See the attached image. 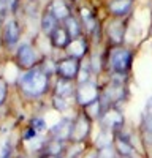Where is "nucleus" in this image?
I'll list each match as a JSON object with an SVG mask.
<instances>
[{
	"mask_svg": "<svg viewBox=\"0 0 152 158\" xmlns=\"http://www.w3.org/2000/svg\"><path fill=\"white\" fill-rule=\"evenodd\" d=\"M30 127L36 131V133H41V131H44V130H46V122L43 120L41 117H36V118H32Z\"/></svg>",
	"mask_w": 152,
	"mask_h": 158,
	"instance_id": "23",
	"label": "nucleus"
},
{
	"mask_svg": "<svg viewBox=\"0 0 152 158\" xmlns=\"http://www.w3.org/2000/svg\"><path fill=\"white\" fill-rule=\"evenodd\" d=\"M150 33H152V24H150Z\"/></svg>",
	"mask_w": 152,
	"mask_h": 158,
	"instance_id": "31",
	"label": "nucleus"
},
{
	"mask_svg": "<svg viewBox=\"0 0 152 158\" xmlns=\"http://www.w3.org/2000/svg\"><path fill=\"white\" fill-rule=\"evenodd\" d=\"M106 10L111 18L125 19L133 10V0H108Z\"/></svg>",
	"mask_w": 152,
	"mask_h": 158,
	"instance_id": "11",
	"label": "nucleus"
},
{
	"mask_svg": "<svg viewBox=\"0 0 152 158\" xmlns=\"http://www.w3.org/2000/svg\"><path fill=\"white\" fill-rule=\"evenodd\" d=\"M19 89L27 98H38L44 95L49 89V74L38 65L27 70L19 77Z\"/></svg>",
	"mask_w": 152,
	"mask_h": 158,
	"instance_id": "2",
	"label": "nucleus"
},
{
	"mask_svg": "<svg viewBox=\"0 0 152 158\" xmlns=\"http://www.w3.org/2000/svg\"><path fill=\"white\" fill-rule=\"evenodd\" d=\"M40 158H60V156H59V155H53V153H46V152H44Z\"/></svg>",
	"mask_w": 152,
	"mask_h": 158,
	"instance_id": "29",
	"label": "nucleus"
},
{
	"mask_svg": "<svg viewBox=\"0 0 152 158\" xmlns=\"http://www.w3.org/2000/svg\"><path fill=\"white\" fill-rule=\"evenodd\" d=\"M62 24H63V27L67 29V32L71 36V40L82 36V24H81V21H79L78 16L71 15V16H68L65 21H63Z\"/></svg>",
	"mask_w": 152,
	"mask_h": 158,
	"instance_id": "21",
	"label": "nucleus"
},
{
	"mask_svg": "<svg viewBox=\"0 0 152 158\" xmlns=\"http://www.w3.org/2000/svg\"><path fill=\"white\" fill-rule=\"evenodd\" d=\"M10 156H11V147L6 144L5 149H3V153H2V156H0V158H10Z\"/></svg>",
	"mask_w": 152,
	"mask_h": 158,
	"instance_id": "28",
	"label": "nucleus"
},
{
	"mask_svg": "<svg viewBox=\"0 0 152 158\" xmlns=\"http://www.w3.org/2000/svg\"><path fill=\"white\" fill-rule=\"evenodd\" d=\"M5 3H6V6H8L10 11L15 13L18 10V6H19V0H5Z\"/></svg>",
	"mask_w": 152,
	"mask_h": 158,
	"instance_id": "26",
	"label": "nucleus"
},
{
	"mask_svg": "<svg viewBox=\"0 0 152 158\" xmlns=\"http://www.w3.org/2000/svg\"><path fill=\"white\" fill-rule=\"evenodd\" d=\"M129 97V90L124 82V77L111 76L109 82L105 84V87H100V100L103 103L105 109L116 106L119 108V103L125 101Z\"/></svg>",
	"mask_w": 152,
	"mask_h": 158,
	"instance_id": "3",
	"label": "nucleus"
},
{
	"mask_svg": "<svg viewBox=\"0 0 152 158\" xmlns=\"http://www.w3.org/2000/svg\"><path fill=\"white\" fill-rule=\"evenodd\" d=\"M82 60L74 59V57H63L56 62V74L60 79H67V81H76L81 70Z\"/></svg>",
	"mask_w": 152,
	"mask_h": 158,
	"instance_id": "5",
	"label": "nucleus"
},
{
	"mask_svg": "<svg viewBox=\"0 0 152 158\" xmlns=\"http://www.w3.org/2000/svg\"><path fill=\"white\" fill-rule=\"evenodd\" d=\"M79 21H81V24H82V29H86L89 33H95L98 22H97V19H95V15H94L92 10L81 8V11H79Z\"/></svg>",
	"mask_w": 152,
	"mask_h": 158,
	"instance_id": "19",
	"label": "nucleus"
},
{
	"mask_svg": "<svg viewBox=\"0 0 152 158\" xmlns=\"http://www.w3.org/2000/svg\"><path fill=\"white\" fill-rule=\"evenodd\" d=\"M141 127H143V135L144 138L152 142V98L147 101L144 112H143V118H141Z\"/></svg>",
	"mask_w": 152,
	"mask_h": 158,
	"instance_id": "18",
	"label": "nucleus"
},
{
	"mask_svg": "<svg viewBox=\"0 0 152 158\" xmlns=\"http://www.w3.org/2000/svg\"><path fill=\"white\" fill-rule=\"evenodd\" d=\"M73 133V120L70 118H63L59 123H56L51 128V139H57V141H68L71 139Z\"/></svg>",
	"mask_w": 152,
	"mask_h": 158,
	"instance_id": "13",
	"label": "nucleus"
},
{
	"mask_svg": "<svg viewBox=\"0 0 152 158\" xmlns=\"http://www.w3.org/2000/svg\"><path fill=\"white\" fill-rule=\"evenodd\" d=\"M91 122L92 118L89 117L84 111L79 112V115L73 120V133H71V141L81 142L91 131Z\"/></svg>",
	"mask_w": 152,
	"mask_h": 158,
	"instance_id": "10",
	"label": "nucleus"
},
{
	"mask_svg": "<svg viewBox=\"0 0 152 158\" xmlns=\"http://www.w3.org/2000/svg\"><path fill=\"white\" fill-rule=\"evenodd\" d=\"M100 98V87L97 82L89 81L84 84H78L76 85V92H74V101L79 104L81 108L89 106L91 103H94L95 100Z\"/></svg>",
	"mask_w": 152,
	"mask_h": 158,
	"instance_id": "6",
	"label": "nucleus"
},
{
	"mask_svg": "<svg viewBox=\"0 0 152 158\" xmlns=\"http://www.w3.org/2000/svg\"><path fill=\"white\" fill-rule=\"evenodd\" d=\"M65 152V142L57 141V139H51L46 146V153H53V155H62Z\"/></svg>",
	"mask_w": 152,
	"mask_h": 158,
	"instance_id": "22",
	"label": "nucleus"
},
{
	"mask_svg": "<svg viewBox=\"0 0 152 158\" xmlns=\"http://www.w3.org/2000/svg\"><path fill=\"white\" fill-rule=\"evenodd\" d=\"M49 41H51V46H53V48H56V49H63V51H65L67 46H68L70 41H71V36L68 35L67 29L63 27V24H60L59 27L49 35Z\"/></svg>",
	"mask_w": 152,
	"mask_h": 158,
	"instance_id": "14",
	"label": "nucleus"
},
{
	"mask_svg": "<svg viewBox=\"0 0 152 158\" xmlns=\"http://www.w3.org/2000/svg\"><path fill=\"white\" fill-rule=\"evenodd\" d=\"M8 6L5 3V0H0V24H3L5 19H6V15H8Z\"/></svg>",
	"mask_w": 152,
	"mask_h": 158,
	"instance_id": "25",
	"label": "nucleus"
},
{
	"mask_svg": "<svg viewBox=\"0 0 152 158\" xmlns=\"http://www.w3.org/2000/svg\"><path fill=\"white\" fill-rule=\"evenodd\" d=\"M125 29H127L125 19L112 18L111 22H108V25H106V38H108L111 46H122L124 44Z\"/></svg>",
	"mask_w": 152,
	"mask_h": 158,
	"instance_id": "8",
	"label": "nucleus"
},
{
	"mask_svg": "<svg viewBox=\"0 0 152 158\" xmlns=\"http://www.w3.org/2000/svg\"><path fill=\"white\" fill-rule=\"evenodd\" d=\"M114 147H116V152L119 156H133L135 155V149L132 146L130 139L124 136L120 131L116 133V138H114Z\"/></svg>",
	"mask_w": 152,
	"mask_h": 158,
	"instance_id": "15",
	"label": "nucleus"
},
{
	"mask_svg": "<svg viewBox=\"0 0 152 158\" xmlns=\"http://www.w3.org/2000/svg\"><path fill=\"white\" fill-rule=\"evenodd\" d=\"M6 95H8V87H6V82L3 79H0V106L5 103L6 100Z\"/></svg>",
	"mask_w": 152,
	"mask_h": 158,
	"instance_id": "24",
	"label": "nucleus"
},
{
	"mask_svg": "<svg viewBox=\"0 0 152 158\" xmlns=\"http://www.w3.org/2000/svg\"><path fill=\"white\" fill-rule=\"evenodd\" d=\"M65 51H67V56L68 57H74V59L82 60L86 57V54L89 52V43H87L86 36L82 35L79 38H73Z\"/></svg>",
	"mask_w": 152,
	"mask_h": 158,
	"instance_id": "12",
	"label": "nucleus"
},
{
	"mask_svg": "<svg viewBox=\"0 0 152 158\" xmlns=\"http://www.w3.org/2000/svg\"><path fill=\"white\" fill-rule=\"evenodd\" d=\"M48 8L53 11V15H54L60 22H63L68 16L73 15L71 10H70V5L67 3V0H51L49 5H48Z\"/></svg>",
	"mask_w": 152,
	"mask_h": 158,
	"instance_id": "16",
	"label": "nucleus"
},
{
	"mask_svg": "<svg viewBox=\"0 0 152 158\" xmlns=\"http://www.w3.org/2000/svg\"><path fill=\"white\" fill-rule=\"evenodd\" d=\"M117 158H135V156H117Z\"/></svg>",
	"mask_w": 152,
	"mask_h": 158,
	"instance_id": "30",
	"label": "nucleus"
},
{
	"mask_svg": "<svg viewBox=\"0 0 152 158\" xmlns=\"http://www.w3.org/2000/svg\"><path fill=\"white\" fill-rule=\"evenodd\" d=\"M59 25H60V21L53 15V11L46 6L43 16H41V29H43V32L49 36L51 33H53V32L59 27Z\"/></svg>",
	"mask_w": 152,
	"mask_h": 158,
	"instance_id": "20",
	"label": "nucleus"
},
{
	"mask_svg": "<svg viewBox=\"0 0 152 158\" xmlns=\"http://www.w3.org/2000/svg\"><path fill=\"white\" fill-rule=\"evenodd\" d=\"M98 120H100V125L103 128V131H114V133H117L124 127V115H122L120 109L116 106L106 108Z\"/></svg>",
	"mask_w": 152,
	"mask_h": 158,
	"instance_id": "7",
	"label": "nucleus"
},
{
	"mask_svg": "<svg viewBox=\"0 0 152 158\" xmlns=\"http://www.w3.org/2000/svg\"><path fill=\"white\" fill-rule=\"evenodd\" d=\"M15 60L18 63V67L22 68V70H32L35 67L40 65V56L38 52L35 51V48L29 43H24L21 44L18 49H16V54H15Z\"/></svg>",
	"mask_w": 152,
	"mask_h": 158,
	"instance_id": "4",
	"label": "nucleus"
},
{
	"mask_svg": "<svg viewBox=\"0 0 152 158\" xmlns=\"http://www.w3.org/2000/svg\"><path fill=\"white\" fill-rule=\"evenodd\" d=\"M74 92H76V85H73V81H67V79H60L57 81V85L54 89V95L70 100L71 97L74 98Z\"/></svg>",
	"mask_w": 152,
	"mask_h": 158,
	"instance_id": "17",
	"label": "nucleus"
},
{
	"mask_svg": "<svg viewBox=\"0 0 152 158\" xmlns=\"http://www.w3.org/2000/svg\"><path fill=\"white\" fill-rule=\"evenodd\" d=\"M36 135H38L36 131H35V130H33L32 127H29V128H27V131H25V133H24V139H25V141H29V139H33V138H35Z\"/></svg>",
	"mask_w": 152,
	"mask_h": 158,
	"instance_id": "27",
	"label": "nucleus"
},
{
	"mask_svg": "<svg viewBox=\"0 0 152 158\" xmlns=\"http://www.w3.org/2000/svg\"><path fill=\"white\" fill-rule=\"evenodd\" d=\"M21 38V25L16 19H11V21H6L3 24V29H2V41H3V46L11 49L15 48Z\"/></svg>",
	"mask_w": 152,
	"mask_h": 158,
	"instance_id": "9",
	"label": "nucleus"
},
{
	"mask_svg": "<svg viewBox=\"0 0 152 158\" xmlns=\"http://www.w3.org/2000/svg\"><path fill=\"white\" fill-rule=\"evenodd\" d=\"M132 65H133V52L124 46H111L103 60V68H106L111 76L116 77L129 76Z\"/></svg>",
	"mask_w": 152,
	"mask_h": 158,
	"instance_id": "1",
	"label": "nucleus"
}]
</instances>
